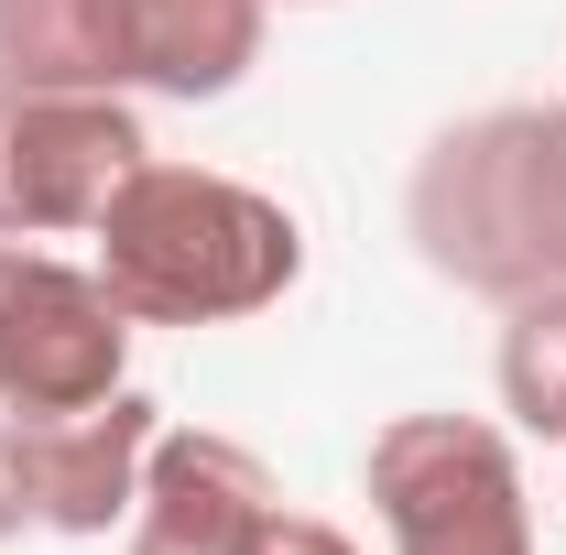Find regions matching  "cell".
<instances>
[{
    "mask_svg": "<svg viewBox=\"0 0 566 555\" xmlns=\"http://www.w3.org/2000/svg\"><path fill=\"white\" fill-rule=\"evenodd\" d=\"M98 283L120 294L132 327H240L294 294L305 229L283 197L208 175V164H142L132 186L98 208Z\"/></svg>",
    "mask_w": 566,
    "mask_h": 555,
    "instance_id": "cell-1",
    "label": "cell"
},
{
    "mask_svg": "<svg viewBox=\"0 0 566 555\" xmlns=\"http://www.w3.org/2000/svg\"><path fill=\"white\" fill-rule=\"evenodd\" d=\"M273 512H283V490H273V469H262L240 436L164 425L153 458H142L132 555H262L273 545Z\"/></svg>",
    "mask_w": 566,
    "mask_h": 555,
    "instance_id": "cell-7",
    "label": "cell"
},
{
    "mask_svg": "<svg viewBox=\"0 0 566 555\" xmlns=\"http://www.w3.org/2000/svg\"><path fill=\"white\" fill-rule=\"evenodd\" d=\"M359 480H370L392 555H534L523 458L480 415H392L370 436Z\"/></svg>",
    "mask_w": 566,
    "mask_h": 555,
    "instance_id": "cell-4",
    "label": "cell"
},
{
    "mask_svg": "<svg viewBox=\"0 0 566 555\" xmlns=\"http://www.w3.org/2000/svg\"><path fill=\"white\" fill-rule=\"evenodd\" d=\"M153 164L132 98L98 87H11L0 76V240H66Z\"/></svg>",
    "mask_w": 566,
    "mask_h": 555,
    "instance_id": "cell-6",
    "label": "cell"
},
{
    "mask_svg": "<svg viewBox=\"0 0 566 555\" xmlns=\"http://www.w3.org/2000/svg\"><path fill=\"white\" fill-rule=\"evenodd\" d=\"M403 240L458 294H556L566 283V98L469 109L403 175Z\"/></svg>",
    "mask_w": 566,
    "mask_h": 555,
    "instance_id": "cell-2",
    "label": "cell"
},
{
    "mask_svg": "<svg viewBox=\"0 0 566 555\" xmlns=\"http://www.w3.org/2000/svg\"><path fill=\"white\" fill-rule=\"evenodd\" d=\"M33 523V480H22V436H11V415H0V545Z\"/></svg>",
    "mask_w": 566,
    "mask_h": 555,
    "instance_id": "cell-10",
    "label": "cell"
},
{
    "mask_svg": "<svg viewBox=\"0 0 566 555\" xmlns=\"http://www.w3.org/2000/svg\"><path fill=\"white\" fill-rule=\"evenodd\" d=\"M501 415L523 436H566V283L501 305Z\"/></svg>",
    "mask_w": 566,
    "mask_h": 555,
    "instance_id": "cell-9",
    "label": "cell"
},
{
    "mask_svg": "<svg viewBox=\"0 0 566 555\" xmlns=\"http://www.w3.org/2000/svg\"><path fill=\"white\" fill-rule=\"evenodd\" d=\"M273 0H0L11 87H98V98H229L262 66Z\"/></svg>",
    "mask_w": 566,
    "mask_h": 555,
    "instance_id": "cell-3",
    "label": "cell"
},
{
    "mask_svg": "<svg viewBox=\"0 0 566 555\" xmlns=\"http://www.w3.org/2000/svg\"><path fill=\"white\" fill-rule=\"evenodd\" d=\"M132 381V316L98 262H55L33 240H0V415L44 425L109 404Z\"/></svg>",
    "mask_w": 566,
    "mask_h": 555,
    "instance_id": "cell-5",
    "label": "cell"
},
{
    "mask_svg": "<svg viewBox=\"0 0 566 555\" xmlns=\"http://www.w3.org/2000/svg\"><path fill=\"white\" fill-rule=\"evenodd\" d=\"M262 555H359L349 534H338V523H305V512H273V545Z\"/></svg>",
    "mask_w": 566,
    "mask_h": 555,
    "instance_id": "cell-11",
    "label": "cell"
},
{
    "mask_svg": "<svg viewBox=\"0 0 566 555\" xmlns=\"http://www.w3.org/2000/svg\"><path fill=\"white\" fill-rule=\"evenodd\" d=\"M11 436H22L33 523H44V534H76V545H98V534L142 501V458H153L164 415L120 381L109 404H76V415H44V425H11Z\"/></svg>",
    "mask_w": 566,
    "mask_h": 555,
    "instance_id": "cell-8",
    "label": "cell"
}]
</instances>
